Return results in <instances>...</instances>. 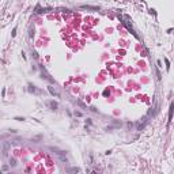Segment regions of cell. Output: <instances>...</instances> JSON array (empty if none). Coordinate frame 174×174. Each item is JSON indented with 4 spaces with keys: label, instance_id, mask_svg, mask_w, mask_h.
<instances>
[{
    "label": "cell",
    "instance_id": "5b68a950",
    "mask_svg": "<svg viewBox=\"0 0 174 174\" xmlns=\"http://www.w3.org/2000/svg\"><path fill=\"white\" fill-rule=\"evenodd\" d=\"M48 90H49V92H50L52 95H56V97H57V98H58V97H60V92H58V91H56V90L53 89L52 86H49V87H48Z\"/></svg>",
    "mask_w": 174,
    "mask_h": 174
},
{
    "label": "cell",
    "instance_id": "5bb4252c",
    "mask_svg": "<svg viewBox=\"0 0 174 174\" xmlns=\"http://www.w3.org/2000/svg\"><path fill=\"white\" fill-rule=\"evenodd\" d=\"M91 174H97V173H95V171H91Z\"/></svg>",
    "mask_w": 174,
    "mask_h": 174
},
{
    "label": "cell",
    "instance_id": "277c9868",
    "mask_svg": "<svg viewBox=\"0 0 174 174\" xmlns=\"http://www.w3.org/2000/svg\"><path fill=\"white\" fill-rule=\"evenodd\" d=\"M146 123H147V117H144V118H143V121H140V123L137 124V129H139V131H141V129L144 128V125H146Z\"/></svg>",
    "mask_w": 174,
    "mask_h": 174
},
{
    "label": "cell",
    "instance_id": "52a82bcc",
    "mask_svg": "<svg viewBox=\"0 0 174 174\" xmlns=\"http://www.w3.org/2000/svg\"><path fill=\"white\" fill-rule=\"evenodd\" d=\"M42 78H45V79H48L49 82H52V83L55 82V80H53V79H52V78H50V76H49V75H48V74H46V72H45V71H44V72H42Z\"/></svg>",
    "mask_w": 174,
    "mask_h": 174
},
{
    "label": "cell",
    "instance_id": "30bf717a",
    "mask_svg": "<svg viewBox=\"0 0 174 174\" xmlns=\"http://www.w3.org/2000/svg\"><path fill=\"white\" fill-rule=\"evenodd\" d=\"M82 8H87V10H94V11H97L99 7H94V6H82Z\"/></svg>",
    "mask_w": 174,
    "mask_h": 174
},
{
    "label": "cell",
    "instance_id": "3957f363",
    "mask_svg": "<svg viewBox=\"0 0 174 174\" xmlns=\"http://www.w3.org/2000/svg\"><path fill=\"white\" fill-rule=\"evenodd\" d=\"M65 171L68 174H78L79 173V167H76V166H74V167H67L65 169Z\"/></svg>",
    "mask_w": 174,
    "mask_h": 174
},
{
    "label": "cell",
    "instance_id": "8fae6325",
    "mask_svg": "<svg viewBox=\"0 0 174 174\" xmlns=\"http://www.w3.org/2000/svg\"><path fill=\"white\" fill-rule=\"evenodd\" d=\"M10 165H11V166H15V165H17V160H15L14 158H11V159H10Z\"/></svg>",
    "mask_w": 174,
    "mask_h": 174
},
{
    "label": "cell",
    "instance_id": "8992f818",
    "mask_svg": "<svg viewBox=\"0 0 174 174\" xmlns=\"http://www.w3.org/2000/svg\"><path fill=\"white\" fill-rule=\"evenodd\" d=\"M29 91H31V92H35V94H41V90L35 89L34 86H30V87H29Z\"/></svg>",
    "mask_w": 174,
    "mask_h": 174
},
{
    "label": "cell",
    "instance_id": "4fadbf2b",
    "mask_svg": "<svg viewBox=\"0 0 174 174\" xmlns=\"http://www.w3.org/2000/svg\"><path fill=\"white\" fill-rule=\"evenodd\" d=\"M165 61H166V65H167V68H169V67H170V63H169V60H167V58H165Z\"/></svg>",
    "mask_w": 174,
    "mask_h": 174
},
{
    "label": "cell",
    "instance_id": "ba28073f",
    "mask_svg": "<svg viewBox=\"0 0 174 174\" xmlns=\"http://www.w3.org/2000/svg\"><path fill=\"white\" fill-rule=\"evenodd\" d=\"M173 110H174V105L171 103V106H170V116H169V124L171 123V118H173Z\"/></svg>",
    "mask_w": 174,
    "mask_h": 174
},
{
    "label": "cell",
    "instance_id": "9c48e42d",
    "mask_svg": "<svg viewBox=\"0 0 174 174\" xmlns=\"http://www.w3.org/2000/svg\"><path fill=\"white\" fill-rule=\"evenodd\" d=\"M46 105H48V106H50V108H52L53 110H55L56 108H57V103H56V102H53V101H52V102H46Z\"/></svg>",
    "mask_w": 174,
    "mask_h": 174
},
{
    "label": "cell",
    "instance_id": "6da1fadb",
    "mask_svg": "<svg viewBox=\"0 0 174 174\" xmlns=\"http://www.w3.org/2000/svg\"><path fill=\"white\" fill-rule=\"evenodd\" d=\"M121 19L124 21L123 23L126 26V29H128V30H131V31L133 33V34H135V35L137 37V34H136V31H135V29L132 27V21L129 19V17H128V15H121Z\"/></svg>",
    "mask_w": 174,
    "mask_h": 174
},
{
    "label": "cell",
    "instance_id": "7c38bea8",
    "mask_svg": "<svg viewBox=\"0 0 174 174\" xmlns=\"http://www.w3.org/2000/svg\"><path fill=\"white\" fill-rule=\"evenodd\" d=\"M75 116L80 117V116H82V112H75Z\"/></svg>",
    "mask_w": 174,
    "mask_h": 174
},
{
    "label": "cell",
    "instance_id": "7a4b0ae2",
    "mask_svg": "<svg viewBox=\"0 0 174 174\" xmlns=\"http://www.w3.org/2000/svg\"><path fill=\"white\" fill-rule=\"evenodd\" d=\"M57 157L60 158V160H61L63 163H68V159H67V157H65V152L64 151H57Z\"/></svg>",
    "mask_w": 174,
    "mask_h": 174
}]
</instances>
